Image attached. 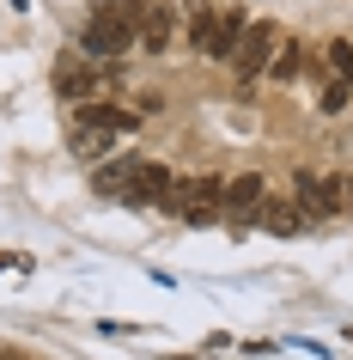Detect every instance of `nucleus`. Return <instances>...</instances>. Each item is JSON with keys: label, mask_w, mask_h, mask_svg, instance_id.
Here are the masks:
<instances>
[{"label": "nucleus", "mask_w": 353, "mask_h": 360, "mask_svg": "<svg viewBox=\"0 0 353 360\" xmlns=\"http://www.w3.org/2000/svg\"><path fill=\"white\" fill-rule=\"evenodd\" d=\"M347 98H353V79H329V92H323V110L341 116V110H347Z\"/></svg>", "instance_id": "17"}, {"label": "nucleus", "mask_w": 353, "mask_h": 360, "mask_svg": "<svg viewBox=\"0 0 353 360\" xmlns=\"http://www.w3.org/2000/svg\"><path fill=\"white\" fill-rule=\"evenodd\" d=\"M274 56H280V31L268 19H256L250 31H244V43H238V56H232V68H238L244 79H256V74H268L274 68Z\"/></svg>", "instance_id": "4"}, {"label": "nucleus", "mask_w": 353, "mask_h": 360, "mask_svg": "<svg viewBox=\"0 0 353 360\" xmlns=\"http://www.w3.org/2000/svg\"><path fill=\"white\" fill-rule=\"evenodd\" d=\"M147 6L152 0H98L92 6V19H86V56L92 61H110L122 56L128 43H140V19H147Z\"/></svg>", "instance_id": "1"}, {"label": "nucleus", "mask_w": 353, "mask_h": 360, "mask_svg": "<svg viewBox=\"0 0 353 360\" xmlns=\"http://www.w3.org/2000/svg\"><path fill=\"white\" fill-rule=\"evenodd\" d=\"M49 86H55L61 104H92V92H98V61H92V56H61L55 74H49Z\"/></svg>", "instance_id": "5"}, {"label": "nucleus", "mask_w": 353, "mask_h": 360, "mask_svg": "<svg viewBox=\"0 0 353 360\" xmlns=\"http://www.w3.org/2000/svg\"><path fill=\"white\" fill-rule=\"evenodd\" d=\"M134 165H140V153H116V159H104V165L92 171V190H98V195H110V202H122V190H128Z\"/></svg>", "instance_id": "9"}, {"label": "nucleus", "mask_w": 353, "mask_h": 360, "mask_svg": "<svg viewBox=\"0 0 353 360\" xmlns=\"http://www.w3.org/2000/svg\"><path fill=\"white\" fill-rule=\"evenodd\" d=\"M244 31H250V13H244V6H220L207 56H213V61H232V56H238V43H244Z\"/></svg>", "instance_id": "8"}, {"label": "nucleus", "mask_w": 353, "mask_h": 360, "mask_svg": "<svg viewBox=\"0 0 353 360\" xmlns=\"http://www.w3.org/2000/svg\"><path fill=\"white\" fill-rule=\"evenodd\" d=\"M298 56H305L298 43H280V56H274V68H268V79H280V86H293V79H298Z\"/></svg>", "instance_id": "14"}, {"label": "nucleus", "mask_w": 353, "mask_h": 360, "mask_svg": "<svg viewBox=\"0 0 353 360\" xmlns=\"http://www.w3.org/2000/svg\"><path fill=\"white\" fill-rule=\"evenodd\" d=\"M13 6H19V13H25V0H13Z\"/></svg>", "instance_id": "20"}, {"label": "nucleus", "mask_w": 353, "mask_h": 360, "mask_svg": "<svg viewBox=\"0 0 353 360\" xmlns=\"http://www.w3.org/2000/svg\"><path fill=\"white\" fill-rule=\"evenodd\" d=\"M293 202L305 208V220H329V214L347 208V177H317V171H298Z\"/></svg>", "instance_id": "3"}, {"label": "nucleus", "mask_w": 353, "mask_h": 360, "mask_svg": "<svg viewBox=\"0 0 353 360\" xmlns=\"http://www.w3.org/2000/svg\"><path fill=\"white\" fill-rule=\"evenodd\" d=\"M220 202H225L220 177H183V184L165 195V214H183L189 226H207V220H220Z\"/></svg>", "instance_id": "2"}, {"label": "nucleus", "mask_w": 353, "mask_h": 360, "mask_svg": "<svg viewBox=\"0 0 353 360\" xmlns=\"http://www.w3.org/2000/svg\"><path fill=\"white\" fill-rule=\"evenodd\" d=\"M165 43H171V6H165V0H152L147 19H140V49L165 56Z\"/></svg>", "instance_id": "11"}, {"label": "nucleus", "mask_w": 353, "mask_h": 360, "mask_svg": "<svg viewBox=\"0 0 353 360\" xmlns=\"http://www.w3.org/2000/svg\"><path fill=\"white\" fill-rule=\"evenodd\" d=\"M177 190V177H171L165 165H152V159H140L128 177V190H122V208H165V195Z\"/></svg>", "instance_id": "6"}, {"label": "nucleus", "mask_w": 353, "mask_h": 360, "mask_svg": "<svg viewBox=\"0 0 353 360\" xmlns=\"http://www.w3.org/2000/svg\"><path fill=\"white\" fill-rule=\"evenodd\" d=\"M213 19H220V6H201V13H195V31H189L201 56H207V43H213Z\"/></svg>", "instance_id": "16"}, {"label": "nucleus", "mask_w": 353, "mask_h": 360, "mask_svg": "<svg viewBox=\"0 0 353 360\" xmlns=\"http://www.w3.org/2000/svg\"><path fill=\"white\" fill-rule=\"evenodd\" d=\"M110 141H116L110 129H86V122L74 129V153H79V159H98V165H104V153H110Z\"/></svg>", "instance_id": "13"}, {"label": "nucleus", "mask_w": 353, "mask_h": 360, "mask_svg": "<svg viewBox=\"0 0 353 360\" xmlns=\"http://www.w3.org/2000/svg\"><path fill=\"white\" fill-rule=\"evenodd\" d=\"M79 122L86 129H110V134H128L140 116H128V110H110V104H79Z\"/></svg>", "instance_id": "12"}, {"label": "nucleus", "mask_w": 353, "mask_h": 360, "mask_svg": "<svg viewBox=\"0 0 353 360\" xmlns=\"http://www.w3.org/2000/svg\"><path fill=\"white\" fill-rule=\"evenodd\" d=\"M262 226L274 232V238H293V232L305 226V208H298L293 195H268V202H262Z\"/></svg>", "instance_id": "10"}, {"label": "nucleus", "mask_w": 353, "mask_h": 360, "mask_svg": "<svg viewBox=\"0 0 353 360\" xmlns=\"http://www.w3.org/2000/svg\"><path fill=\"white\" fill-rule=\"evenodd\" d=\"M0 360H19V354H13V348H6V354H0Z\"/></svg>", "instance_id": "19"}, {"label": "nucleus", "mask_w": 353, "mask_h": 360, "mask_svg": "<svg viewBox=\"0 0 353 360\" xmlns=\"http://www.w3.org/2000/svg\"><path fill=\"white\" fill-rule=\"evenodd\" d=\"M347 208H353V177H347Z\"/></svg>", "instance_id": "18"}, {"label": "nucleus", "mask_w": 353, "mask_h": 360, "mask_svg": "<svg viewBox=\"0 0 353 360\" xmlns=\"http://www.w3.org/2000/svg\"><path fill=\"white\" fill-rule=\"evenodd\" d=\"M262 202H268V190H262V177H256V171H250V177H232V184H225L220 214L244 232V226H256V220H262Z\"/></svg>", "instance_id": "7"}, {"label": "nucleus", "mask_w": 353, "mask_h": 360, "mask_svg": "<svg viewBox=\"0 0 353 360\" xmlns=\"http://www.w3.org/2000/svg\"><path fill=\"white\" fill-rule=\"evenodd\" d=\"M323 56H329V68H335V79H353V43H341V37H335L329 49H323Z\"/></svg>", "instance_id": "15"}]
</instances>
